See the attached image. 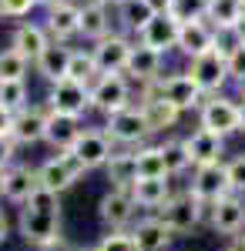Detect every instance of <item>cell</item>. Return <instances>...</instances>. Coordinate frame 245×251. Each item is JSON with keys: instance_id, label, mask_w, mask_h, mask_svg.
<instances>
[{"instance_id": "1", "label": "cell", "mask_w": 245, "mask_h": 251, "mask_svg": "<svg viewBox=\"0 0 245 251\" xmlns=\"http://www.w3.org/2000/svg\"><path fill=\"white\" fill-rule=\"evenodd\" d=\"M141 91H148V94H158L171 100L182 114L185 111H202V104L208 100V94L191 80L188 71H175V74H165V77H158L151 87H141Z\"/></svg>"}, {"instance_id": "2", "label": "cell", "mask_w": 245, "mask_h": 251, "mask_svg": "<svg viewBox=\"0 0 245 251\" xmlns=\"http://www.w3.org/2000/svg\"><path fill=\"white\" fill-rule=\"evenodd\" d=\"M138 201L131 188H108L97 201V221L104 225V231H131L138 221Z\"/></svg>"}, {"instance_id": "3", "label": "cell", "mask_w": 245, "mask_h": 251, "mask_svg": "<svg viewBox=\"0 0 245 251\" xmlns=\"http://www.w3.org/2000/svg\"><path fill=\"white\" fill-rule=\"evenodd\" d=\"M104 134L111 137L114 144H121V148H145V144H151V137H154L148 117L141 111V104L111 114L104 121Z\"/></svg>"}, {"instance_id": "4", "label": "cell", "mask_w": 245, "mask_h": 251, "mask_svg": "<svg viewBox=\"0 0 245 251\" xmlns=\"http://www.w3.org/2000/svg\"><path fill=\"white\" fill-rule=\"evenodd\" d=\"M198 127L205 131H215L222 137L232 134H242V111H239V97H225V94H215L208 97L198 111Z\"/></svg>"}, {"instance_id": "5", "label": "cell", "mask_w": 245, "mask_h": 251, "mask_svg": "<svg viewBox=\"0 0 245 251\" xmlns=\"http://www.w3.org/2000/svg\"><path fill=\"white\" fill-rule=\"evenodd\" d=\"M208 211H212V208L202 204V201L185 188V191H175V198H171L158 214H161V221H165L175 234H188L191 228H198L202 221H208Z\"/></svg>"}, {"instance_id": "6", "label": "cell", "mask_w": 245, "mask_h": 251, "mask_svg": "<svg viewBox=\"0 0 245 251\" xmlns=\"http://www.w3.org/2000/svg\"><path fill=\"white\" fill-rule=\"evenodd\" d=\"M188 74H191V80H195L208 97L222 94V91H225V84L232 80V74H228V54H225V47L218 44L215 50H208V54H202V57H195L188 64Z\"/></svg>"}, {"instance_id": "7", "label": "cell", "mask_w": 245, "mask_h": 251, "mask_svg": "<svg viewBox=\"0 0 245 251\" xmlns=\"http://www.w3.org/2000/svg\"><path fill=\"white\" fill-rule=\"evenodd\" d=\"M84 174H88V171H84V164H81L71 151H64V154H51L44 164H37L40 188H47V191H54V194L71 191Z\"/></svg>"}, {"instance_id": "8", "label": "cell", "mask_w": 245, "mask_h": 251, "mask_svg": "<svg viewBox=\"0 0 245 251\" xmlns=\"http://www.w3.org/2000/svg\"><path fill=\"white\" fill-rule=\"evenodd\" d=\"M47 111H57V114L67 117H81L88 111H94V100H91V84H77V80H57L47 91Z\"/></svg>"}, {"instance_id": "9", "label": "cell", "mask_w": 245, "mask_h": 251, "mask_svg": "<svg viewBox=\"0 0 245 251\" xmlns=\"http://www.w3.org/2000/svg\"><path fill=\"white\" fill-rule=\"evenodd\" d=\"M91 100H94V111H101L104 117L134 107L128 74H101V77L91 84Z\"/></svg>"}, {"instance_id": "10", "label": "cell", "mask_w": 245, "mask_h": 251, "mask_svg": "<svg viewBox=\"0 0 245 251\" xmlns=\"http://www.w3.org/2000/svg\"><path fill=\"white\" fill-rule=\"evenodd\" d=\"M188 191L202 201V204H218L222 198L232 194V181H228V168L225 161H215V164H202V168H191V181Z\"/></svg>"}, {"instance_id": "11", "label": "cell", "mask_w": 245, "mask_h": 251, "mask_svg": "<svg viewBox=\"0 0 245 251\" xmlns=\"http://www.w3.org/2000/svg\"><path fill=\"white\" fill-rule=\"evenodd\" d=\"M14 231L37 251L61 234V214H44V211H34V208H17Z\"/></svg>"}, {"instance_id": "12", "label": "cell", "mask_w": 245, "mask_h": 251, "mask_svg": "<svg viewBox=\"0 0 245 251\" xmlns=\"http://www.w3.org/2000/svg\"><path fill=\"white\" fill-rule=\"evenodd\" d=\"M118 151L114 148V141L104 134V127H84V134L77 137V144L71 148V154L84 164V171H97V168H104L111 154Z\"/></svg>"}, {"instance_id": "13", "label": "cell", "mask_w": 245, "mask_h": 251, "mask_svg": "<svg viewBox=\"0 0 245 251\" xmlns=\"http://www.w3.org/2000/svg\"><path fill=\"white\" fill-rule=\"evenodd\" d=\"M40 188L37 168H27V164H10L7 171L0 174V198L14 208H24L31 201V194Z\"/></svg>"}, {"instance_id": "14", "label": "cell", "mask_w": 245, "mask_h": 251, "mask_svg": "<svg viewBox=\"0 0 245 251\" xmlns=\"http://www.w3.org/2000/svg\"><path fill=\"white\" fill-rule=\"evenodd\" d=\"M208 228L222 238H235L245 231V198L242 194H228L218 204H212L208 211Z\"/></svg>"}, {"instance_id": "15", "label": "cell", "mask_w": 245, "mask_h": 251, "mask_svg": "<svg viewBox=\"0 0 245 251\" xmlns=\"http://www.w3.org/2000/svg\"><path fill=\"white\" fill-rule=\"evenodd\" d=\"M131 50H134V44L124 34H108L104 40H97L94 47H91L101 74H124L128 60H131Z\"/></svg>"}, {"instance_id": "16", "label": "cell", "mask_w": 245, "mask_h": 251, "mask_svg": "<svg viewBox=\"0 0 245 251\" xmlns=\"http://www.w3.org/2000/svg\"><path fill=\"white\" fill-rule=\"evenodd\" d=\"M44 27H47V34H51L54 44H67L71 37H81V3L61 0L54 7H47Z\"/></svg>"}, {"instance_id": "17", "label": "cell", "mask_w": 245, "mask_h": 251, "mask_svg": "<svg viewBox=\"0 0 245 251\" xmlns=\"http://www.w3.org/2000/svg\"><path fill=\"white\" fill-rule=\"evenodd\" d=\"M182 141H185V151H188V157H191V168L225 161V137L215 134V131L195 127V131H191V134H185Z\"/></svg>"}, {"instance_id": "18", "label": "cell", "mask_w": 245, "mask_h": 251, "mask_svg": "<svg viewBox=\"0 0 245 251\" xmlns=\"http://www.w3.org/2000/svg\"><path fill=\"white\" fill-rule=\"evenodd\" d=\"M178 34H182V24L171 14H154V20L138 34V44H145L165 57L168 50H178Z\"/></svg>"}, {"instance_id": "19", "label": "cell", "mask_w": 245, "mask_h": 251, "mask_svg": "<svg viewBox=\"0 0 245 251\" xmlns=\"http://www.w3.org/2000/svg\"><path fill=\"white\" fill-rule=\"evenodd\" d=\"M131 234H134V241H138L141 251H168L171 241L178 238V234L161 221V214H145V218H138Z\"/></svg>"}, {"instance_id": "20", "label": "cell", "mask_w": 245, "mask_h": 251, "mask_svg": "<svg viewBox=\"0 0 245 251\" xmlns=\"http://www.w3.org/2000/svg\"><path fill=\"white\" fill-rule=\"evenodd\" d=\"M161 67H165V57L158 54V50H151L145 44H134L131 50V60H128V80L131 84H141V87H151L158 77H165L161 74Z\"/></svg>"}, {"instance_id": "21", "label": "cell", "mask_w": 245, "mask_h": 251, "mask_svg": "<svg viewBox=\"0 0 245 251\" xmlns=\"http://www.w3.org/2000/svg\"><path fill=\"white\" fill-rule=\"evenodd\" d=\"M222 40L218 34L208 27V20H191V24H182V34H178V50L185 54L188 60L202 57L208 50H215Z\"/></svg>"}, {"instance_id": "22", "label": "cell", "mask_w": 245, "mask_h": 251, "mask_svg": "<svg viewBox=\"0 0 245 251\" xmlns=\"http://www.w3.org/2000/svg\"><path fill=\"white\" fill-rule=\"evenodd\" d=\"M131 194H134V201H138L141 211L158 214L175 198V184H171V177H138Z\"/></svg>"}, {"instance_id": "23", "label": "cell", "mask_w": 245, "mask_h": 251, "mask_svg": "<svg viewBox=\"0 0 245 251\" xmlns=\"http://www.w3.org/2000/svg\"><path fill=\"white\" fill-rule=\"evenodd\" d=\"M47 134V104L40 107V104H31V107H24L14 121V141H17L20 148H31V144H40Z\"/></svg>"}, {"instance_id": "24", "label": "cell", "mask_w": 245, "mask_h": 251, "mask_svg": "<svg viewBox=\"0 0 245 251\" xmlns=\"http://www.w3.org/2000/svg\"><path fill=\"white\" fill-rule=\"evenodd\" d=\"M81 134H84V124H81L77 117H67V114H57V111H47V134H44V141L54 148L57 154L71 151Z\"/></svg>"}, {"instance_id": "25", "label": "cell", "mask_w": 245, "mask_h": 251, "mask_svg": "<svg viewBox=\"0 0 245 251\" xmlns=\"http://www.w3.org/2000/svg\"><path fill=\"white\" fill-rule=\"evenodd\" d=\"M138 104H141V111L148 117L151 134H165L171 127H178V121H182V111H178L171 100H165V97H158V94L141 91V100H138Z\"/></svg>"}, {"instance_id": "26", "label": "cell", "mask_w": 245, "mask_h": 251, "mask_svg": "<svg viewBox=\"0 0 245 251\" xmlns=\"http://www.w3.org/2000/svg\"><path fill=\"white\" fill-rule=\"evenodd\" d=\"M10 47L17 54H24L31 64H37V57L51 47V34L40 24H20L17 30H14V37H10Z\"/></svg>"}, {"instance_id": "27", "label": "cell", "mask_w": 245, "mask_h": 251, "mask_svg": "<svg viewBox=\"0 0 245 251\" xmlns=\"http://www.w3.org/2000/svg\"><path fill=\"white\" fill-rule=\"evenodd\" d=\"M71 54H74V47H67V44H54L51 40V47L44 50L37 57V74L47 84H57V80H67V71H71Z\"/></svg>"}, {"instance_id": "28", "label": "cell", "mask_w": 245, "mask_h": 251, "mask_svg": "<svg viewBox=\"0 0 245 251\" xmlns=\"http://www.w3.org/2000/svg\"><path fill=\"white\" fill-rule=\"evenodd\" d=\"M111 30V14H108V3H101V0H88V3H81V37L97 44V40H104Z\"/></svg>"}, {"instance_id": "29", "label": "cell", "mask_w": 245, "mask_h": 251, "mask_svg": "<svg viewBox=\"0 0 245 251\" xmlns=\"http://www.w3.org/2000/svg\"><path fill=\"white\" fill-rule=\"evenodd\" d=\"M104 174H108V181H111V188H134L138 184V151L134 148H121V151H114L111 161L104 164Z\"/></svg>"}, {"instance_id": "30", "label": "cell", "mask_w": 245, "mask_h": 251, "mask_svg": "<svg viewBox=\"0 0 245 251\" xmlns=\"http://www.w3.org/2000/svg\"><path fill=\"white\" fill-rule=\"evenodd\" d=\"M245 14V7H242V0H208V27L222 37V34H232V27L242 20Z\"/></svg>"}, {"instance_id": "31", "label": "cell", "mask_w": 245, "mask_h": 251, "mask_svg": "<svg viewBox=\"0 0 245 251\" xmlns=\"http://www.w3.org/2000/svg\"><path fill=\"white\" fill-rule=\"evenodd\" d=\"M154 14H158V10L151 7L148 0H124V3L118 7V20H121V27H124L128 34H141L151 20H154Z\"/></svg>"}, {"instance_id": "32", "label": "cell", "mask_w": 245, "mask_h": 251, "mask_svg": "<svg viewBox=\"0 0 245 251\" xmlns=\"http://www.w3.org/2000/svg\"><path fill=\"white\" fill-rule=\"evenodd\" d=\"M138 151V174L141 177H171L165 168V154H161V141L158 144H145V148H134Z\"/></svg>"}, {"instance_id": "33", "label": "cell", "mask_w": 245, "mask_h": 251, "mask_svg": "<svg viewBox=\"0 0 245 251\" xmlns=\"http://www.w3.org/2000/svg\"><path fill=\"white\" fill-rule=\"evenodd\" d=\"M161 154H165V168H168L171 177H178V174H185L191 168V157L185 151V141L182 137H165L161 141Z\"/></svg>"}, {"instance_id": "34", "label": "cell", "mask_w": 245, "mask_h": 251, "mask_svg": "<svg viewBox=\"0 0 245 251\" xmlns=\"http://www.w3.org/2000/svg\"><path fill=\"white\" fill-rule=\"evenodd\" d=\"M67 77L77 80V84H94L101 77V71H97V60L91 54V47L88 50H74L71 54V71H67Z\"/></svg>"}, {"instance_id": "35", "label": "cell", "mask_w": 245, "mask_h": 251, "mask_svg": "<svg viewBox=\"0 0 245 251\" xmlns=\"http://www.w3.org/2000/svg\"><path fill=\"white\" fill-rule=\"evenodd\" d=\"M27 80H0V104L7 107V111H14L20 114L24 107H31L27 104Z\"/></svg>"}, {"instance_id": "36", "label": "cell", "mask_w": 245, "mask_h": 251, "mask_svg": "<svg viewBox=\"0 0 245 251\" xmlns=\"http://www.w3.org/2000/svg\"><path fill=\"white\" fill-rule=\"evenodd\" d=\"M27 67H31V60L24 54H17L14 47L0 50V80H24L27 77Z\"/></svg>"}, {"instance_id": "37", "label": "cell", "mask_w": 245, "mask_h": 251, "mask_svg": "<svg viewBox=\"0 0 245 251\" xmlns=\"http://www.w3.org/2000/svg\"><path fill=\"white\" fill-rule=\"evenodd\" d=\"M168 14L178 24H191V20H205L208 14V0H171Z\"/></svg>"}, {"instance_id": "38", "label": "cell", "mask_w": 245, "mask_h": 251, "mask_svg": "<svg viewBox=\"0 0 245 251\" xmlns=\"http://www.w3.org/2000/svg\"><path fill=\"white\" fill-rule=\"evenodd\" d=\"M94 251H141L131 231H104L101 241L94 245Z\"/></svg>"}, {"instance_id": "39", "label": "cell", "mask_w": 245, "mask_h": 251, "mask_svg": "<svg viewBox=\"0 0 245 251\" xmlns=\"http://www.w3.org/2000/svg\"><path fill=\"white\" fill-rule=\"evenodd\" d=\"M24 208H34V211H44V214H61V194L47 191V188H37Z\"/></svg>"}, {"instance_id": "40", "label": "cell", "mask_w": 245, "mask_h": 251, "mask_svg": "<svg viewBox=\"0 0 245 251\" xmlns=\"http://www.w3.org/2000/svg\"><path fill=\"white\" fill-rule=\"evenodd\" d=\"M228 168V181H232V194H242L245 198V151L225 161Z\"/></svg>"}, {"instance_id": "41", "label": "cell", "mask_w": 245, "mask_h": 251, "mask_svg": "<svg viewBox=\"0 0 245 251\" xmlns=\"http://www.w3.org/2000/svg\"><path fill=\"white\" fill-rule=\"evenodd\" d=\"M225 54H228V74H232V80H242L245 77V44L232 40L225 47Z\"/></svg>"}, {"instance_id": "42", "label": "cell", "mask_w": 245, "mask_h": 251, "mask_svg": "<svg viewBox=\"0 0 245 251\" xmlns=\"http://www.w3.org/2000/svg\"><path fill=\"white\" fill-rule=\"evenodd\" d=\"M17 141L14 137H0V171H7L10 164H17Z\"/></svg>"}, {"instance_id": "43", "label": "cell", "mask_w": 245, "mask_h": 251, "mask_svg": "<svg viewBox=\"0 0 245 251\" xmlns=\"http://www.w3.org/2000/svg\"><path fill=\"white\" fill-rule=\"evenodd\" d=\"M7 3V17H27L34 7H40L37 0H3Z\"/></svg>"}, {"instance_id": "44", "label": "cell", "mask_w": 245, "mask_h": 251, "mask_svg": "<svg viewBox=\"0 0 245 251\" xmlns=\"http://www.w3.org/2000/svg\"><path fill=\"white\" fill-rule=\"evenodd\" d=\"M14 121H17V114H14V111H7V107L0 104V137H10V134H14Z\"/></svg>"}, {"instance_id": "45", "label": "cell", "mask_w": 245, "mask_h": 251, "mask_svg": "<svg viewBox=\"0 0 245 251\" xmlns=\"http://www.w3.org/2000/svg\"><path fill=\"white\" fill-rule=\"evenodd\" d=\"M37 251H77V248L67 241V238H64V234H57L54 241H47V245H44V248H37Z\"/></svg>"}, {"instance_id": "46", "label": "cell", "mask_w": 245, "mask_h": 251, "mask_svg": "<svg viewBox=\"0 0 245 251\" xmlns=\"http://www.w3.org/2000/svg\"><path fill=\"white\" fill-rule=\"evenodd\" d=\"M10 231H14V221H10V214H7V208H0V245L10 238Z\"/></svg>"}, {"instance_id": "47", "label": "cell", "mask_w": 245, "mask_h": 251, "mask_svg": "<svg viewBox=\"0 0 245 251\" xmlns=\"http://www.w3.org/2000/svg\"><path fill=\"white\" fill-rule=\"evenodd\" d=\"M228 245H225V251H245V231L242 234H235V238H225Z\"/></svg>"}, {"instance_id": "48", "label": "cell", "mask_w": 245, "mask_h": 251, "mask_svg": "<svg viewBox=\"0 0 245 251\" xmlns=\"http://www.w3.org/2000/svg\"><path fill=\"white\" fill-rule=\"evenodd\" d=\"M228 37L239 40V44H245V14H242V20H239V24L232 27V34H228Z\"/></svg>"}, {"instance_id": "49", "label": "cell", "mask_w": 245, "mask_h": 251, "mask_svg": "<svg viewBox=\"0 0 245 251\" xmlns=\"http://www.w3.org/2000/svg\"><path fill=\"white\" fill-rule=\"evenodd\" d=\"M148 3L158 10V14H168V7H171V0H148Z\"/></svg>"}, {"instance_id": "50", "label": "cell", "mask_w": 245, "mask_h": 251, "mask_svg": "<svg viewBox=\"0 0 245 251\" xmlns=\"http://www.w3.org/2000/svg\"><path fill=\"white\" fill-rule=\"evenodd\" d=\"M235 84H239V100H245V77H242V80H235Z\"/></svg>"}, {"instance_id": "51", "label": "cell", "mask_w": 245, "mask_h": 251, "mask_svg": "<svg viewBox=\"0 0 245 251\" xmlns=\"http://www.w3.org/2000/svg\"><path fill=\"white\" fill-rule=\"evenodd\" d=\"M239 111H242V134H245V100H239Z\"/></svg>"}, {"instance_id": "52", "label": "cell", "mask_w": 245, "mask_h": 251, "mask_svg": "<svg viewBox=\"0 0 245 251\" xmlns=\"http://www.w3.org/2000/svg\"><path fill=\"white\" fill-rule=\"evenodd\" d=\"M101 3H108V7H111V3H114V7H121L124 0H101Z\"/></svg>"}, {"instance_id": "53", "label": "cell", "mask_w": 245, "mask_h": 251, "mask_svg": "<svg viewBox=\"0 0 245 251\" xmlns=\"http://www.w3.org/2000/svg\"><path fill=\"white\" fill-rule=\"evenodd\" d=\"M37 3H44V7H54V3H61V0H37Z\"/></svg>"}, {"instance_id": "54", "label": "cell", "mask_w": 245, "mask_h": 251, "mask_svg": "<svg viewBox=\"0 0 245 251\" xmlns=\"http://www.w3.org/2000/svg\"><path fill=\"white\" fill-rule=\"evenodd\" d=\"M0 17H7V3L3 0H0Z\"/></svg>"}, {"instance_id": "55", "label": "cell", "mask_w": 245, "mask_h": 251, "mask_svg": "<svg viewBox=\"0 0 245 251\" xmlns=\"http://www.w3.org/2000/svg\"><path fill=\"white\" fill-rule=\"evenodd\" d=\"M77 251H94V245H91V248H77Z\"/></svg>"}, {"instance_id": "56", "label": "cell", "mask_w": 245, "mask_h": 251, "mask_svg": "<svg viewBox=\"0 0 245 251\" xmlns=\"http://www.w3.org/2000/svg\"><path fill=\"white\" fill-rule=\"evenodd\" d=\"M242 7H245V0H242Z\"/></svg>"}, {"instance_id": "57", "label": "cell", "mask_w": 245, "mask_h": 251, "mask_svg": "<svg viewBox=\"0 0 245 251\" xmlns=\"http://www.w3.org/2000/svg\"><path fill=\"white\" fill-rule=\"evenodd\" d=\"M0 174H3V171H0Z\"/></svg>"}]
</instances>
